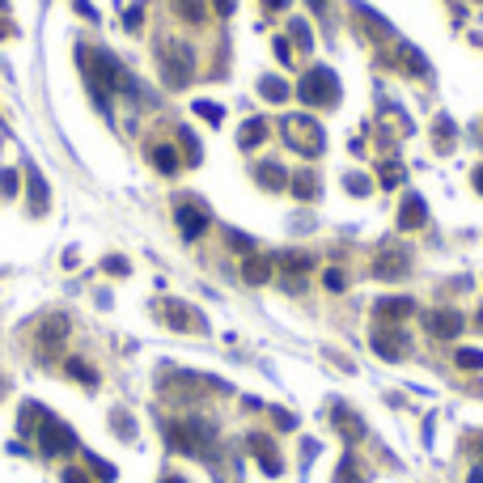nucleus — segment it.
<instances>
[{
  "label": "nucleus",
  "instance_id": "obj_7",
  "mask_svg": "<svg viewBox=\"0 0 483 483\" xmlns=\"http://www.w3.org/2000/svg\"><path fill=\"white\" fill-rule=\"evenodd\" d=\"M412 310H416L412 297H382L378 310H373V318H378V327H382V322H399V318H407Z\"/></svg>",
  "mask_w": 483,
  "mask_h": 483
},
{
  "label": "nucleus",
  "instance_id": "obj_24",
  "mask_svg": "<svg viewBox=\"0 0 483 483\" xmlns=\"http://www.w3.org/2000/svg\"><path fill=\"white\" fill-rule=\"evenodd\" d=\"M403 59H407V68H412V72H420V76L429 72V64H424V55H420V51H412V47H403Z\"/></svg>",
  "mask_w": 483,
  "mask_h": 483
},
{
  "label": "nucleus",
  "instance_id": "obj_3",
  "mask_svg": "<svg viewBox=\"0 0 483 483\" xmlns=\"http://www.w3.org/2000/svg\"><path fill=\"white\" fill-rule=\"evenodd\" d=\"M284 140L297 149V153H322V127L314 123V119H305V115H293V119H284Z\"/></svg>",
  "mask_w": 483,
  "mask_h": 483
},
{
  "label": "nucleus",
  "instance_id": "obj_16",
  "mask_svg": "<svg viewBox=\"0 0 483 483\" xmlns=\"http://www.w3.org/2000/svg\"><path fill=\"white\" fill-rule=\"evenodd\" d=\"M335 424H339V429H348V441H361V437H365V429H361V420H356L352 412H344V407L335 412Z\"/></svg>",
  "mask_w": 483,
  "mask_h": 483
},
{
  "label": "nucleus",
  "instance_id": "obj_14",
  "mask_svg": "<svg viewBox=\"0 0 483 483\" xmlns=\"http://www.w3.org/2000/svg\"><path fill=\"white\" fill-rule=\"evenodd\" d=\"M263 140H267V123H263V119H250L246 132H242V149H255V144H263Z\"/></svg>",
  "mask_w": 483,
  "mask_h": 483
},
{
  "label": "nucleus",
  "instance_id": "obj_15",
  "mask_svg": "<svg viewBox=\"0 0 483 483\" xmlns=\"http://www.w3.org/2000/svg\"><path fill=\"white\" fill-rule=\"evenodd\" d=\"M259 89H263V98H267V102H284V98H289V85H284V81H276V76H263V81H259Z\"/></svg>",
  "mask_w": 483,
  "mask_h": 483
},
{
  "label": "nucleus",
  "instance_id": "obj_8",
  "mask_svg": "<svg viewBox=\"0 0 483 483\" xmlns=\"http://www.w3.org/2000/svg\"><path fill=\"white\" fill-rule=\"evenodd\" d=\"M429 331L441 335V339H454V335L462 331V318H458L454 310H437V314H429Z\"/></svg>",
  "mask_w": 483,
  "mask_h": 483
},
{
  "label": "nucleus",
  "instance_id": "obj_11",
  "mask_svg": "<svg viewBox=\"0 0 483 483\" xmlns=\"http://www.w3.org/2000/svg\"><path fill=\"white\" fill-rule=\"evenodd\" d=\"M255 174H259V182H263L267 191H280V187L289 182V174H284L276 161H259V170H255Z\"/></svg>",
  "mask_w": 483,
  "mask_h": 483
},
{
  "label": "nucleus",
  "instance_id": "obj_32",
  "mask_svg": "<svg viewBox=\"0 0 483 483\" xmlns=\"http://www.w3.org/2000/svg\"><path fill=\"white\" fill-rule=\"evenodd\" d=\"M327 289H335V293H339V289H344V276H339V272H327Z\"/></svg>",
  "mask_w": 483,
  "mask_h": 483
},
{
  "label": "nucleus",
  "instance_id": "obj_4",
  "mask_svg": "<svg viewBox=\"0 0 483 483\" xmlns=\"http://www.w3.org/2000/svg\"><path fill=\"white\" fill-rule=\"evenodd\" d=\"M38 450H42L47 458H59V454H72V450H76V437H72L68 424H59V420H51V416L42 412V424H38Z\"/></svg>",
  "mask_w": 483,
  "mask_h": 483
},
{
  "label": "nucleus",
  "instance_id": "obj_6",
  "mask_svg": "<svg viewBox=\"0 0 483 483\" xmlns=\"http://www.w3.org/2000/svg\"><path fill=\"white\" fill-rule=\"evenodd\" d=\"M403 348H407L403 331H386V327H378V331H373V352H378V356L399 361V356H403Z\"/></svg>",
  "mask_w": 483,
  "mask_h": 483
},
{
  "label": "nucleus",
  "instance_id": "obj_34",
  "mask_svg": "<svg viewBox=\"0 0 483 483\" xmlns=\"http://www.w3.org/2000/svg\"><path fill=\"white\" fill-rule=\"evenodd\" d=\"M229 242H233V246H238V250H250V246H255V242H250V238H242V233H233V238H229Z\"/></svg>",
  "mask_w": 483,
  "mask_h": 483
},
{
  "label": "nucleus",
  "instance_id": "obj_31",
  "mask_svg": "<svg viewBox=\"0 0 483 483\" xmlns=\"http://www.w3.org/2000/svg\"><path fill=\"white\" fill-rule=\"evenodd\" d=\"M293 187H297V195H314V182H310V178H297Z\"/></svg>",
  "mask_w": 483,
  "mask_h": 483
},
{
  "label": "nucleus",
  "instance_id": "obj_9",
  "mask_svg": "<svg viewBox=\"0 0 483 483\" xmlns=\"http://www.w3.org/2000/svg\"><path fill=\"white\" fill-rule=\"evenodd\" d=\"M250 450L259 454V462H263V471H267V475H280V471H284V462H280V454L267 446V437H259V433H255V437H250Z\"/></svg>",
  "mask_w": 483,
  "mask_h": 483
},
{
  "label": "nucleus",
  "instance_id": "obj_33",
  "mask_svg": "<svg viewBox=\"0 0 483 483\" xmlns=\"http://www.w3.org/2000/svg\"><path fill=\"white\" fill-rule=\"evenodd\" d=\"M293 30H297V38H301V42H310V25H305V21H293Z\"/></svg>",
  "mask_w": 483,
  "mask_h": 483
},
{
  "label": "nucleus",
  "instance_id": "obj_37",
  "mask_svg": "<svg viewBox=\"0 0 483 483\" xmlns=\"http://www.w3.org/2000/svg\"><path fill=\"white\" fill-rule=\"evenodd\" d=\"M267 4H272V8H284V4H289V0H267Z\"/></svg>",
  "mask_w": 483,
  "mask_h": 483
},
{
  "label": "nucleus",
  "instance_id": "obj_10",
  "mask_svg": "<svg viewBox=\"0 0 483 483\" xmlns=\"http://www.w3.org/2000/svg\"><path fill=\"white\" fill-rule=\"evenodd\" d=\"M424 221H429L424 199H420V195H407V204H403V212H399V225H403V229H416V225H424Z\"/></svg>",
  "mask_w": 483,
  "mask_h": 483
},
{
  "label": "nucleus",
  "instance_id": "obj_1",
  "mask_svg": "<svg viewBox=\"0 0 483 483\" xmlns=\"http://www.w3.org/2000/svg\"><path fill=\"white\" fill-rule=\"evenodd\" d=\"M339 98V76L331 68H310V76L301 81V102L305 106H331Z\"/></svg>",
  "mask_w": 483,
  "mask_h": 483
},
{
  "label": "nucleus",
  "instance_id": "obj_25",
  "mask_svg": "<svg viewBox=\"0 0 483 483\" xmlns=\"http://www.w3.org/2000/svg\"><path fill=\"white\" fill-rule=\"evenodd\" d=\"M178 140H182V149H187V157H191V161H199V144H195V136H191L187 127H178Z\"/></svg>",
  "mask_w": 483,
  "mask_h": 483
},
{
  "label": "nucleus",
  "instance_id": "obj_17",
  "mask_svg": "<svg viewBox=\"0 0 483 483\" xmlns=\"http://www.w3.org/2000/svg\"><path fill=\"white\" fill-rule=\"evenodd\" d=\"M165 318H170L174 327H199V318H195L191 310H182V305H170V310H165Z\"/></svg>",
  "mask_w": 483,
  "mask_h": 483
},
{
  "label": "nucleus",
  "instance_id": "obj_21",
  "mask_svg": "<svg viewBox=\"0 0 483 483\" xmlns=\"http://www.w3.org/2000/svg\"><path fill=\"white\" fill-rule=\"evenodd\" d=\"M68 373H76V378H81L85 386H93V382H98V373H93V369H89L85 361H68Z\"/></svg>",
  "mask_w": 483,
  "mask_h": 483
},
{
  "label": "nucleus",
  "instance_id": "obj_30",
  "mask_svg": "<svg viewBox=\"0 0 483 483\" xmlns=\"http://www.w3.org/2000/svg\"><path fill=\"white\" fill-rule=\"evenodd\" d=\"M0 191L13 195V191H17V174H0Z\"/></svg>",
  "mask_w": 483,
  "mask_h": 483
},
{
  "label": "nucleus",
  "instance_id": "obj_27",
  "mask_svg": "<svg viewBox=\"0 0 483 483\" xmlns=\"http://www.w3.org/2000/svg\"><path fill=\"white\" fill-rule=\"evenodd\" d=\"M280 263H284V272H305V267H310L305 255H280Z\"/></svg>",
  "mask_w": 483,
  "mask_h": 483
},
{
  "label": "nucleus",
  "instance_id": "obj_23",
  "mask_svg": "<svg viewBox=\"0 0 483 483\" xmlns=\"http://www.w3.org/2000/svg\"><path fill=\"white\" fill-rule=\"evenodd\" d=\"M458 365H462V369H483V352H475V348H462V352H458Z\"/></svg>",
  "mask_w": 483,
  "mask_h": 483
},
{
  "label": "nucleus",
  "instance_id": "obj_38",
  "mask_svg": "<svg viewBox=\"0 0 483 483\" xmlns=\"http://www.w3.org/2000/svg\"><path fill=\"white\" fill-rule=\"evenodd\" d=\"M471 483H483V471H475V475H471Z\"/></svg>",
  "mask_w": 483,
  "mask_h": 483
},
{
  "label": "nucleus",
  "instance_id": "obj_2",
  "mask_svg": "<svg viewBox=\"0 0 483 483\" xmlns=\"http://www.w3.org/2000/svg\"><path fill=\"white\" fill-rule=\"evenodd\" d=\"M165 441H170L174 450H182V454H204V450H208V441H212V429H208L204 420L170 424V429H165Z\"/></svg>",
  "mask_w": 483,
  "mask_h": 483
},
{
  "label": "nucleus",
  "instance_id": "obj_19",
  "mask_svg": "<svg viewBox=\"0 0 483 483\" xmlns=\"http://www.w3.org/2000/svg\"><path fill=\"white\" fill-rule=\"evenodd\" d=\"M246 280H250V284H263V280H267V259H250V263H246Z\"/></svg>",
  "mask_w": 483,
  "mask_h": 483
},
{
  "label": "nucleus",
  "instance_id": "obj_5",
  "mask_svg": "<svg viewBox=\"0 0 483 483\" xmlns=\"http://www.w3.org/2000/svg\"><path fill=\"white\" fill-rule=\"evenodd\" d=\"M174 221H178V229H182V238H199V233H208V212H199L195 204H178L174 208Z\"/></svg>",
  "mask_w": 483,
  "mask_h": 483
},
{
  "label": "nucleus",
  "instance_id": "obj_36",
  "mask_svg": "<svg viewBox=\"0 0 483 483\" xmlns=\"http://www.w3.org/2000/svg\"><path fill=\"white\" fill-rule=\"evenodd\" d=\"M475 187H479V191H483V165H479V170H475Z\"/></svg>",
  "mask_w": 483,
  "mask_h": 483
},
{
  "label": "nucleus",
  "instance_id": "obj_26",
  "mask_svg": "<svg viewBox=\"0 0 483 483\" xmlns=\"http://www.w3.org/2000/svg\"><path fill=\"white\" fill-rule=\"evenodd\" d=\"M344 187H348L352 195H369V178H361V174H348V178H344Z\"/></svg>",
  "mask_w": 483,
  "mask_h": 483
},
{
  "label": "nucleus",
  "instance_id": "obj_29",
  "mask_svg": "<svg viewBox=\"0 0 483 483\" xmlns=\"http://www.w3.org/2000/svg\"><path fill=\"white\" fill-rule=\"evenodd\" d=\"M195 110H199V115H208V119H212V123H216V119H221V106H208V102H195Z\"/></svg>",
  "mask_w": 483,
  "mask_h": 483
},
{
  "label": "nucleus",
  "instance_id": "obj_13",
  "mask_svg": "<svg viewBox=\"0 0 483 483\" xmlns=\"http://www.w3.org/2000/svg\"><path fill=\"white\" fill-rule=\"evenodd\" d=\"M153 165H157L161 174L178 170V153H174V144H157V149H153Z\"/></svg>",
  "mask_w": 483,
  "mask_h": 483
},
{
  "label": "nucleus",
  "instance_id": "obj_20",
  "mask_svg": "<svg viewBox=\"0 0 483 483\" xmlns=\"http://www.w3.org/2000/svg\"><path fill=\"white\" fill-rule=\"evenodd\" d=\"M178 4V13L187 17V21H199L204 17V0H174Z\"/></svg>",
  "mask_w": 483,
  "mask_h": 483
},
{
  "label": "nucleus",
  "instance_id": "obj_28",
  "mask_svg": "<svg viewBox=\"0 0 483 483\" xmlns=\"http://www.w3.org/2000/svg\"><path fill=\"white\" fill-rule=\"evenodd\" d=\"M89 467H93L98 475H106V479H115V467H110V462H102V458H89Z\"/></svg>",
  "mask_w": 483,
  "mask_h": 483
},
{
  "label": "nucleus",
  "instance_id": "obj_40",
  "mask_svg": "<svg viewBox=\"0 0 483 483\" xmlns=\"http://www.w3.org/2000/svg\"><path fill=\"white\" fill-rule=\"evenodd\" d=\"M165 483H182V479H165Z\"/></svg>",
  "mask_w": 483,
  "mask_h": 483
},
{
  "label": "nucleus",
  "instance_id": "obj_18",
  "mask_svg": "<svg viewBox=\"0 0 483 483\" xmlns=\"http://www.w3.org/2000/svg\"><path fill=\"white\" fill-rule=\"evenodd\" d=\"M59 339H64V318H51V322L42 327V344H47V348H55Z\"/></svg>",
  "mask_w": 483,
  "mask_h": 483
},
{
  "label": "nucleus",
  "instance_id": "obj_12",
  "mask_svg": "<svg viewBox=\"0 0 483 483\" xmlns=\"http://www.w3.org/2000/svg\"><path fill=\"white\" fill-rule=\"evenodd\" d=\"M373 272H378L382 280H399V276L407 272V259H403V255H382V259L373 263Z\"/></svg>",
  "mask_w": 483,
  "mask_h": 483
},
{
  "label": "nucleus",
  "instance_id": "obj_35",
  "mask_svg": "<svg viewBox=\"0 0 483 483\" xmlns=\"http://www.w3.org/2000/svg\"><path fill=\"white\" fill-rule=\"evenodd\" d=\"M216 13H233V0H216Z\"/></svg>",
  "mask_w": 483,
  "mask_h": 483
},
{
  "label": "nucleus",
  "instance_id": "obj_39",
  "mask_svg": "<svg viewBox=\"0 0 483 483\" xmlns=\"http://www.w3.org/2000/svg\"><path fill=\"white\" fill-rule=\"evenodd\" d=\"M475 322H479V327H483V310H479V318H475Z\"/></svg>",
  "mask_w": 483,
  "mask_h": 483
},
{
  "label": "nucleus",
  "instance_id": "obj_22",
  "mask_svg": "<svg viewBox=\"0 0 483 483\" xmlns=\"http://www.w3.org/2000/svg\"><path fill=\"white\" fill-rule=\"evenodd\" d=\"M335 483H365L361 475H356V462H352V458H344V462H339V475H335Z\"/></svg>",
  "mask_w": 483,
  "mask_h": 483
}]
</instances>
